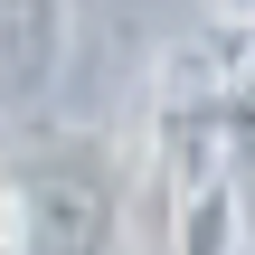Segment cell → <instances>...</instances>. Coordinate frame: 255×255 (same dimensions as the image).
I'll return each mask as SVG.
<instances>
[{
	"instance_id": "obj_2",
	"label": "cell",
	"mask_w": 255,
	"mask_h": 255,
	"mask_svg": "<svg viewBox=\"0 0 255 255\" xmlns=\"http://www.w3.org/2000/svg\"><path fill=\"white\" fill-rule=\"evenodd\" d=\"M66 66V0H0V104H38Z\"/></svg>"
},
{
	"instance_id": "obj_1",
	"label": "cell",
	"mask_w": 255,
	"mask_h": 255,
	"mask_svg": "<svg viewBox=\"0 0 255 255\" xmlns=\"http://www.w3.org/2000/svg\"><path fill=\"white\" fill-rule=\"evenodd\" d=\"M19 255H114L123 246V161L104 132H47L19 170Z\"/></svg>"
},
{
	"instance_id": "obj_4",
	"label": "cell",
	"mask_w": 255,
	"mask_h": 255,
	"mask_svg": "<svg viewBox=\"0 0 255 255\" xmlns=\"http://www.w3.org/2000/svg\"><path fill=\"white\" fill-rule=\"evenodd\" d=\"M208 19H218V28H237V38H255V0H208Z\"/></svg>"
},
{
	"instance_id": "obj_3",
	"label": "cell",
	"mask_w": 255,
	"mask_h": 255,
	"mask_svg": "<svg viewBox=\"0 0 255 255\" xmlns=\"http://www.w3.org/2000/svg\"><path fill=\"white\" fill-rule=\"evenodd\" d=\"M0 255H19V189H9V170H0Z\"/></svg>"
}]
</instances>
